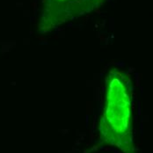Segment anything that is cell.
I'll list each match as a JSON object with an SVG mask.
<instances>
[{
  "label": "cell",
  "instance_id": "2",
  "mask_svg": "<svg viewBox=\"0 0 153 153\" xmlns=\"http://www.w3.org/2000/svg\"><path fill=\"white\" fill-rule=\"evenodd\" d=\"M102 0H45L41 27L51 29L92 12Z\"/></svg>",
  "mask_w": 153,
  "mask_h": 153
},
{
  "label": "cell",
  "instance_id": "1",
  "mask_svg": "<svg viewBox=\"0 0 153 153\" xmlns=\"http://www.w3.org/2000/svg\"><path fill=\"white\" fill-rule=\"evenodd\" d=\"M126 76L122 72H112L109 76L100 135L106 144L133 153L131 98Z\"/></svg>",
  "mask_w": 153,
  "mask_h": 153
}]
</instances>
